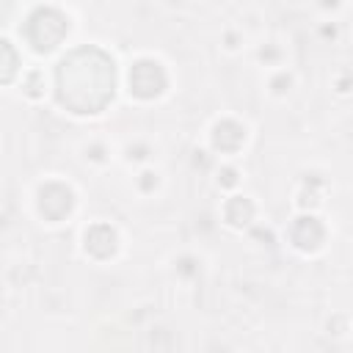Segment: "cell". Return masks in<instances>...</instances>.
Returning a JSON list of instances; mask_svg holds the SVG:
<instances>
[{"label":"cell","mask_w":353,"mask_h":353,"mask_svg":"<svg viewBox=\"0 0 353 353\" xmlns=\"http://www.w3.org/2000/svg\"><path fill=\"white\" fill-rule=\"evenodd\" d=\"M66 30H69V22L58 8H36L25 25V36L39 52H47L55 44H61Z\"/></svg>","instance_id":"2"},{"label":"cell","mask_w":353,"mask_h":353,"mask_svg":"<svg viewBox=\"0 0 353 353\" xmlns=\"http://www.w3.org/2000/svg\"><path fill=\"white\" fill-rule=\"evenodd\" d=\"M165 88V72L157 61H138L130 72V91L141 99H152Z\"/></svg>","instance_id":"3"},{"label":"cell","mask_w":353,"mask_h":353,"mask_svg":"<svg viewBox=\"0 0 353 353\" xmlns=\"http://www.w3.org/2000/svg\"><path fill=\"white\" fill-rule=\"evenodd\" d=\"M72 201H74L72 190L66 185H58V182L44 185L41 193H39V207H41L44 218H50V221H61L63 215H69Z\"/></svg>","instance_id":"4"},{"label":"cell","mask_w":353,"mask_h":353,"mask_svg":"<svg viewBox=\"0 0 353 353\" xmlns=\"http://www.w3.org/2000/svg\"><path fill=\"white\" fill-rule=\"evenodd\" d=\"M243 138H245V132H243V127L237 121H221L215 127V132H212V143L221 152H234L243 143Z\"/></svg>","instance_id":"7"},{"label":"cell","mask_w":353,"mask_h":353,"mask_svg":"<svg viewBox=\"0 0 353 353\" xmlns=\"http://www.w3.org/2000/svg\"><path fill=\"white\" fill-rule=\"evenodd\" d=\"M323 237H325V229H323V223L317 221V218H298L295 223H292V243L298 245V248H303V251H314L320 243H323Z\"/></svg>","instance_id":"5"},{"label":"cell","mask_w":353,"mask_h":353,"mask_svg":"<svg viewBox=\"0 0 353 353\" xmlns=\"http://www.w3.org/2000/svg\"><path fill=\"white\" fill-rule=\"evenodd\" d=\"M85 248H88L94 256H99V259L110 256V254L116 251V232H113L108 223H94V226L85 232Z\"/></svg>","instance_id":"6"},{"label":"cell","mask_w":353,"mask_h":353,"mask_svg":"<svg viewBox=\"0 0 353 353\" xmlns=\"http://www.w3.org/2000/svg\"><path fill=\"white\" fill-rule=\"evenodd\" d=\"M58 99L74 113L102 110L116 88L113 61L97 47H80L58 63Z\"/></svg>","instance_id":"1"},{"label":"cell","mask_w":353,"mask_h":353,"mask_svg":"<svg viewBox=\"0 0 353 353\" xmlns=\"http://www.w3.org/2000/svg\"><path fill=\"white\" fill-rule=\"evenodd\" d=\"M251 215H254V207H251L248 199H243V196L229 199V204H226V218H229V223L245 226V223L251 221Z\"/></svg>","instance_id":"8"},{"label":"cell","mask_w":353,"mask_h":353,"mask_svg":"<svg viewBox=\"0 0 353 353\" xmlns=\"http://www.w3.org/2000/svg\"><path fill=\"white\" fill-rule=\"evenodd\" d=\"M0 52H3V83H8L14 77V66H17V55L11 50V44L3 39L0 41Z\"/></svg>","instance_id":"9"},{"label":"cell","mask_w":353,"mask_h":353,"mask_svg":"<svg viewBox=\"0 0 353 353\" xmlns=\"http://www.w3.org/2000/svg\"><path fill=\"white\" fill-rule=\"evenodd\" d=\"M234 179H237V176H234L232 168H223V171H221V182H223V185H234Z\"/></svg>","instance_id":"10"}]
</instances>
